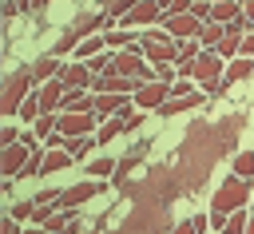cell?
I'll list each match as a JSON object with an SVG mask.
<instances>
[{
	"label": "cell",
	"mask_w": 254,
	"mask_h": 234,
	"mask_svg": "<svg viewBox=\"0 0 254 234\" xmlns=\"http://www.w3.org/2000/svg\"><path fill=\"white\" fill-rule=\"evenodd\" d=\"M60 67H64V63H60V59H56L52 52H48V56H40V59H36V63L28 67V71H32V83H36V91H40L44 83H52V79L60 75Z\"/></svg>",
	"instance_id": "obj_13"
},
{
	"label": "cell",
	"mask_w": 254,
	"mask_h": 234,
	"mask_svg": "<svg viewBox=\"0 0 254 234\" xmlns=\"http://www.w3.org/2000/svg\"><path fill=\"white\" fill-rule=\"evenodd\" d=\"M171 87H175V83H163V79L139 83V91H135V107H151V111H159V107L171 99Z\"/></svg>",
	"instance_id": "obj_10"
},
{
	"label": "cell",
	"mask_w": 254,
	"mask_h": 234,
	"mask_svg": "<svg viewBox=\"0 0 254 234\" xmlns=\"http://www.w3.org/2000/svg\"><path fill=\"white\" fill-rule=\"evenodd\" d=\"M71 151H64V147H52L48 155H44V175H56V171H67L71 167Z\"/></svg>",
	"instance_id": "obj_16"
},
{
	"label": "cell",
	"mask_w": 254,
	"mask_h": 234,
	"mask_svg": "<svg viewBox=\"0 0 254 234\" xmlns=\"http://www.w3.org/2000/svg\"><path fill=\"white\" fill-rule=\"evenodd\" d=\"M75 48H79V36H75V32H64V36H60V40L52 44V56L60 59L64 52H75Z\"/></svg>",
	"instance_id": "obj_25"
},
{
	"label": "cell",
	"mask_w": 254,
	"mask_h": 234,
	"mask_svg": "<svg viewBox=\"0 0 254 234\" xmlns=\"http://www.w3.org/2000/svg\"><path fill=\"white\" fill-rule=\"evenodd\" d=\"M163 28H167L175 40H198L206 24H202L194 12H179V16H163Z\"/></svg>",
	"instance_id": "obj_6"
},
{
	"label": "cell",
	"mask_w": 254,
	"mask_h": 234,
	"mask_svg": "<svg viewBox=\"0 0 254 234\" xmlns=\"http://www.w3.org/2000/svg\"><path fill=\"white\" fill-rule=\"evenodd\" d=\"M40 115H44V107H40V95H36V91H32V95H28V99H24V107H20V119H24V123H28V127H32V123H36V119H40Z\"/></svg>",
	"instance_id": "obj_21"
},
{
	"label": "cell",
	"mask_w": 254,
	"mask_h": 234,
	"mask_svg": "<svg viewBox=\"0 0 254 234\" xmlns=\"http://www.w3.org/2000/svg\"><path fill=\"white\" fill-rule=\"evenodd\" d=\"M175 75H179V71H175L171 63H163V67H155V79H163V83H175Z\"/></svg>",
	"instance_id": "obj_31"
},
{
	"label": "cell",
	"mask_w": 254,
	"mask_h": 234,
	"mask_svg": "<svg viewBox=\"0 0 254 234\" xmlns=\"http://www.w3.org/2000/svg\"><path fill=\"white\" fill-rule=\"evenodd\" d=\"M0 143H4V147H12V143H20V131H16L12 123H8V127L0 131Z\"/></svg>",
	"instance_id": "obj_32"
},
{
	"label": "cell",
	"mask_w": 254,
	"mask_h": 234,
	"mask_svg": "<svg viewBox=\"0 0 254 234\" xmlns=\"http://www.w3.org/2000/svg\"><path fill=\"white\" fill-rule=\"evenodd\" d=\"M91 91H95V95H127V99H135L139 79H127V75H119V71L111 67V71H103V75L91 79Z\"/></svg>",
	"instance_id": "obj_4"
},
{
	"label": "cell",
	"mask_w": 254,
	"mask_h": 234,
	"mask_svg": "<svg viewBox=\"0 0 254 234\" xmlns=\"http://www.w3.org/2000/svg\"><path fill=\"white\" fill-rule=\"evenodd\" d=\"M123 131H127V127H123V119H107V123L95 131V139H99V143H111V139H115V135H123Z\"/></svg>",
	"instance_id": "obj_26"
},
{
	"label": "cell",
	"mask_w": 254,
	"mask_h": 234,
	"mask_svg": "<svg viewBox=\"0 0 254 234\" xmlns=\"http://www.w3.org/2000/svg\"><path fill=\"white\" fill-rule=\"evenodd\" d=\"M44 230H48V234H67V214H52Z\"/></svg>",
	"instance_id": "obj_29"
},
{
	"label": "cell",
	"mask_w": 254,
	"mask_h": 234,
	"mask_svg": "<svg viewBox=\"0 0 254 234\" xmlns=\"http://www.w3.org/2000/svg\"><path fill=\"white\" fill-rule=\"evenodd\" d=\"M56 79H60L67 91H91V79H95V75H91V67H87L83 59H75V63H64Z\"/></svg>",
	"instance_id": "obj_9"
},
{
	"label": "cell",
	"mask_w": 254,
	"mask_h": 234,
	"mask_svg": "<svg viewBox=\"0 0 254 234\" xmlns=\"http://www.w3.org/2000/svg\"><path fill=\"white\" fill-rule=\"evenodd\" d=\"M242 16H246V24L254 28V0H246V4H242Z\"/></svg>",
	"instance_id": "obj_36"
},
{
	"label": "cell",
	"mask_w": 254,
	"mask_h": 234,
	"mask_svg": "<svg viewBox=\"0 0 254 234\" xmlns=\"http://www.w3.org/2000/svg\"><path fill=\"white\" fill-rule=\"evenodd\" d=\"M56 127H60V115H40V119H36V123H32V135H36V139H44V143H48V139H52V135H56Z\"/></svg>",
	"instance_id": "obj_19"
},
{
	"label": "cell",
	"mask_w": 254,
	"mask_h": 234,
	"mask_svg": "<svg viewBox=\"0 0 254 234\" xmlns=\"http://www.w3.org/2000/svg\"><path fill=\"white\" fill-rule=\"evenodd\" d=\"M95 95V91H91ZM119 107H127V95H95V115L99 119H115Z\"/></svg>",
	"instance_id": "obj_15"
},
{
	"label": "cell",
	"mask_w": 254,
	"mask_h": 234,
	"mask_svg": "<svg viewBox=\"0 0 254 234\" xmlns=\"http://www.w3.org/2000/svg\"><path fill=\"white\" fill-rule=\"evenodd\" d=\"M246 75H254V59H246V56H238V59H230L226 63V83H238V79H246Z\"/></svg>",
	"instance_id": "obj_18"
},
{
	"label": "cell",
	"mask_w": 254,
	"mask_h": 234,
	"mask_svg": "<svg viewBox=\"0 0 254 234\" xmlns=\"http://www.w3.org/2000/svg\"><path fill=\"white\" fill-rule=\"evenodd\" d=\"M246 206H250V178L226 175V178H222V186H218V190H214V198H210V214L230 218L234 210H246Z\"/></svg>",
	"instance_id": "obj_1"
},
{
	"label": "cell",
	"mask_w": 254,
	"mask_h": 234,
	"mask_svg": "<svg viewBox=\"0 0 254 234\" xmlns=\"http://www.w3.org/2000/svg\"><path fill=\"white\" fill-rule=\"evenodd\" d=\"M99 52H107V36H87V40H79V48H75V59H95Z\"/></svg>",
	"instance_id": "obj_17"
},
{
	"label": "cell",
	"mask_w": 254,
	"mask_h": 234,
	"mask_svg": "<svg viewBox=\"0 0 254 234\" xmlns=\"http://www.w3.org/2000/svg\"><path fill=\"white\" fill-rule=\"evenodd\" d=\"M103 190V182L99 178H87V182H75V186H64L60 190V206L64 210H75V206H83V202H91L95 194Z\"/></svg>",
	"instance_id": "obj_8"
},
{
	"label": "cell",
	"mask_w": 254,
	"mask_h": 234,
	"mask_svg": "<svg viewBox=\"0 0 254 234\" xmlns=\"http://www.w3.org/2000/svg\"><path fill=\"white\" fill-rule=\"evenodd\" d=\"M222 40H226V24H214V20H210V24L202 28V36H198V44H210V52H214Z\"/></svg>",
	"instance_id": "obj_20"
},
{
	"label": "cell",
	"mask_w": 254,
	"mask_h": 234,
	"mask_svg": "<svg viewBox=\"0 0 254 234\" xmlns=\"http://www.w3.org/2000/svg\"><path fill=\"white\" fill-rule=\"evenodd\" d=\"M32 87H36L32 71H12L8 83H4V91H0V115H20V107L32 95Z\"/></svg>",
	"instance_id": "obj_3"
},
{
	"label": "cell",
	"mask_w": 254,
	"mask_h": 234,
	"mask_svg": "<svg viewBox=\"0 0 254 234\" xmlns=\"http://www.w3.org/2000/svg\"><path fill=\"white\" fill-rule=\"evenodd\" d=\"M159 8H163V16H179L190 8V0H159Z\"/></svg>",
	"instance_id": "obj_28"
},
{
	"label": "cell",
	"mask_w": 254,
	"mask_h": 234,
	"mask_svg": "<svg viewBox=\"0 0 254 234\" xmlns=\"http://www.w3.org/2000/svg\"><path fill=\"white\" fill-rule=\"evenodd\" d=\"M95 123H99L95 111H60V127H56V135H75V139H83V135L95 131Z\"/></svg>",
	"instance_id": "obj_5"
},
{
	"label": "cell",
	"mask_w": 254,
	"mask_h": 234,
	"mask_svg": "<svg viewBox=\"0 0 254 234\" xmlns=\"http://www.w3.org/2000/svg\"><path fill=\"white\" fill-rule=\"evenodd\" d=\"M190 107H202V91H190V95H171L159 115H179V111H190Z\"/></svg>",
	"instance_id": "obj_14"
},
{
	"label": "cell",
	"mask_w": 254,
	"mask_h": 234,
	"mask_svg": "<svg viewBox=\"0 0 254 234\" xmlns=\"http://www.w3.org/2000/svg\"><path fill=\"white\" fill-rule=\"evenodd\" d=\"M242 56H246V59H254V32H246V36H242Z\"/></svg>",
	"instance_id": "obj_34"
},
{
	"label": "cell",
	"mask_w": 254,
	"mask_h": 234,
	"mask_svg": "<svg viewBox=\"0 0 254 234\" xmlns=\"http://www.w3.org/2000/svg\"><path fill=\"white\" fill-rule=\"evenodd\" d=\"M143 56L151 67H163V63H179V40L167 32V28H151L143 36Z\"/></svg>",
	"instance_id": "obj_2"
},
{
	"label": "cell",
	"mask_w": 254,
	"mask_h": 234,
	"mask_svg": "<svg viewBox=\"0 0 254 234\" xmlns=\"http://www.w3.org/2000/svg\"><path fill=\"white\" fill-rule=\"evenodd\" d=\"M87 171H91V178H107V175H115V171H119V163H111V159H91V163H87Z\"/></svg>",
	"instance_id": "obj_27"
},
{
	"label": "cell",
	"mask_w": 254,
	"mask_h": 234,
	"mask_svg": "<svg viewBox=\"0 0 254 234\" xmlns=\"http://www.w3.org/2000/svg\"><path fill=\"white\" fill-rule=\"evenodd\" d=\"M210 4H214V0H210Z\"/></svg>",
	"instance_id": "obj_37"
},
{
	"label": "cell",
	"mask_w": 254,
	"mask_h": 234,
	"mask_svg": "<svg viewBox=\"0 0 254 234\" xmlns=\"http://www.w3.org/2000/svg\"><path fill=\"white\" fill-rule=\"evenodd\" d=\"M0 234H24V230H20V218H12V214H8V218H4V226H0Z\"/></svg>",
	"instance_id": "obj_33"
},
{
	"label": "cell",
	"mask_w": 254,
	"mask_h": 234,
	"mask_svg": "<svg viewBox=\"0 0 254 234\" xmlns=\"http://www.w3.org/2000/svg\"><path fill=\"white\" fill-rule=\"evenodd\" d=\"M171 95H190V79H175V87H171Z\"/></svg>",
	"instance_id": "obj_35"
},
{
	"label": "cell",
	"mask_w": 254,
	"mask_h": 234,
	"mask_svg": "<svg viewBox=\"0 0 254 234\" xmlns=\"http://www.w3.org/2000/svg\"><path fill=\"white\" fill-rule=\"evenodd\" d=\"M32 151H36V147H28L24 139H20V143H12V147H4V151H0V171H4L8 178H16V175H24V167H28V159H32Z\"/></svg>",
	"instance_id": "obj_7"
},
{
	"label": "cell",
	"mask_w": 254,
	"mask_h": 234,
	"mask_svg": "<svg viewBox=\"0 0 254 234\" xmlns=\"http://www.w3.org/2000/svg\"><path fill=\"white\" fill-rule=\"evenodd\" d=\"M155 20H163V8H159V0H135V8L123 16V24H127V28L155 24Z\"/></svg>",
	"instance_id": "obj_12"
},
{
	"label": "cell",
	"mask_w": 254,
	"mask_h": 234,
	"mask_svg": "<svg viewBox=\"0 0 254 234\" xmlns=\"http://www.w3.org/2000/svg\"><path fill=\"white\" fill-rule=\"evenodd\" d=\"M234 175H238V178H254V151L234 155Z\"/></svg>",
	"instance_id": "obj_22"
},
{
	"label": "cell",
	"mask_w": 254,
	"mask_h": 234,
	"mask_svg": "<svg viewBox=\"0 0 254 234\" xmlns=\"http://www.w3.org/2000/svg\"><path fill=\"white\" fill-rule=\"evenodd\" d=\"M115 119H123V127H127V131H135V127L143 123V115H135V111H127V107H119V115H115Z\"/></svg>",
	"instance_id": "obj_30"
},
{
	"label": "cell",
	"mask_w": 254,
	"mask_h": 234,
	"mask_svg": "<svg viewBox=\"0 0 254 234\" xmlns=\"http://www.w3.org/2000/svg\"><path fill=\"white\" fill-rule=\"evenodd\" d=\"M222 63H226V59H222L218 52H202V56L194 59V79H198V83H206V87H210V83H218V79L226 75V67H222Z\"/></svg>",
	"instance_id": "obj_11"
},
{
	"label": "cell",
	"mask_w": 254,
	"mask_h": 234,
	"mask_svg": "<svg viewBox=\"0 0 254 234\" xmlns=\"http://www.w3.org/2000/svg\"><path fill=\"white\" fill-rule=\"evenodd\" d=\"M206 226H210V218H202V214H194V218H187V222H179V226H175L171 234H202Z\"/></svg>",
	"instance_id": "obj_24"
},
{
	"label": "cell",
	"mask_w": 254,
	"mask_h": 234,
	"mask_svg": "<svg viewBox=\"0 0 254 234\" xmlns=\"http://www.w3.org/2000/svg\"><path fill=\"white\" fill-rule=\"evenodd\" d=\"M246 226H250V210H234L226 218V230L222 234H246Z\"/></svg>",
	"instance_id": "obj_23"
}]
</instances>
